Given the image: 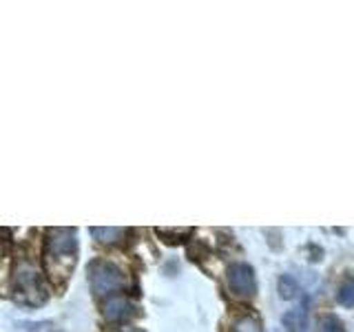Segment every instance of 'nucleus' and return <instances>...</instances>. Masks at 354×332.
<instances>
[{"instance_id": "9d476101", "label": "nucleus", "mask_w": 354, "mask_h": 332, "mask_svg": "<svg viewBox=\"0 0 354 332\" xmlns=\"http://www.w3.org/2000/svg\"><path fill=\"white\" fill-rule=\"evenodd\" d=\"M279 295L281 299H295L299 295V284L295 282V277L290 275L279 277Z\"/></svg>"}, {"instance_id": "f257e3e1", "label": "nucleus", "mask_w": 354, "mask_h": 332, "mask_svg": "<svg viewBox=\"0 0 354 332\" xmlns=\"http://www.w3.org/2000/svg\"><path fill=\"white\" fill-rule=\"evenodd\" d=\"M77 257V241L73 228H49L44 239V261L55 282H62L71 275Z\"/></svg>"}, {"instance_id": "1a4fd4ad", "label": "nucleus", "mask_w": 354, "mask_h": 332, "mask_svg": "<svg viewBox=\"0 0 354 332\" xmlns=\"http://www.w3.org/2000/svg\"><path fill=\"white\" fill-rule=\"evenodd\" d=\"M337 302L341 306H354V277H350V279H346L341 286H339V290H337Z\"/></svg>"}, {"instance_id": "f03ea898", "label": "nucleus", "mask_w": 354, "mask_h": 332, "mask_svg": "<svg viewBox=\"0 0 354 332\" xmlns=\"http://www.w3.org/2000/svg\"><path fill=\"white\" fill-rule=\"evenodd\" d=\"M86 275H88V284H91V290L95 297H109L113 293H124L129 288V277L124 275V270L118 268L113 261L95 259L88 264Z\"/></svg>"}, {"instance_id": "39448f33", "label": "nucleus", "mask_w": 354, "mask_h": 332, "mask_svg": "<svg viewBox=\"0 0 354 332\" xmlns=\"http://www.w3.org/2000/svg\"><path fill=\"white\" fill-rule=\"evenodd\" d=\"M133 313H136V306L124 297H111L102 306V315L106 321H124Z\"/></svg>"}, {"instance_id": "0eeeda50", "label": "nucleus", "mask_w": 354, "mask_h": 332, "mask_svg": "<svg viewBox=\"0 0 354 332\" xmlns=\"http://www.w3.org/2000/svg\"><path fill=\"white\" fill-rule=\"evenodd\" d=\"M283 328L288 332H306L308 326V317H306V308H295V310H288L283 315Z\"/></svg>"}, {"instance_id": "423d86ee", "label": "nucleus", "mask_w": 354, "mask_h": 332, "mask_svg": "<svg viewBox=\"0 0 354 332\" xmlns=\"http://www.w3.org/2000/svg\"><path fill=\"white\" fill-rule=\"evenodd\" d=\"M228 332H261V321L254 313H243L230 321Z\"/></svg>"}, {"instance_id": "ddd939ff", "label": "nucleus", "mask_w": 354, "mask_h": 332, "mask_svg": "<svg viewBox=\"0 0 354 332\" xmlns=\"http://www.w3.org/2000/svg\"><path fill=\"white\" fill-rule=\"evenodd\" d=\"M118 332H142V330H136V328H120Z\"/></svg>"}, {"instance_id": "7ed1b4c3", "label": "nucleus", "mask_w": 354, "mask_h": 332, "mask_svg": "<svg viewBox=\"0 0 354 332\" xmlns=\"http://www.w3.org/2000/svg\"><path fill=\"white\" fill-rule=\"evenodd\" d=\"M14 299L22 306H40L47 302V290H44L40 273L25 261L14 273Z\"/></svg>"}, {"instance_id": "6e6552de", "label": "nucleus", "mask_w": 354, "mask_h": 332, "mask_svg": "<svg viewBox=\"0 0 354 332\" xmlns=\"http://www.w3.org/2000/svg\"><path fill=\"white\" fill-rule=\"evenodd\" d=\"M88 230H91V235L100 243H118L129 232L127 228H109V226H100V228L97 226H91Z\"/></svg>"}, {"instance_id": "f8f14e48", "label": "nucleus", "mask_w": 354, "mask_h": 332, "mask_svg": "<svg viewBox=\"0 0 354 332\" xmlns=\"http://www.w3.org/2000/svg\"><path fill=\"white\" fill-rule=\"evenodd\" d=\"M317 332H343V324L335 315H321L317 321Z\"/></svg>"}, {"instance_id": "9b49d317", "label": "nucleus", "mask_w": 354, "mask_h": 332, "mask_svg": "<svg viewBox=\"0 0 354 332\" xmlns=\"http://www.w3.org/2000/svg\"><path fill=\"white\" fill-rule=\"evenodd\" d=\"M158 235L160 237H166L164 241L166 243H180L184 241L188 235H191V228H158Z\"/></svg>"}, {"instance_id": "20e7f679", "label": "nucleus", "mask_w": 354, "mask_h": 332, "mask_svg": "<svg viewBox=\"0 0 354 332\" xmlns=\"http://www.w3.org/2000/svg\"><path fill=\"white\" fill-rule=\"evenodd\" d=\"M228 290L239 299H250L257 293V282H254V270L248 264H232L226 270Z\"/></svg>"}]
</instances>
